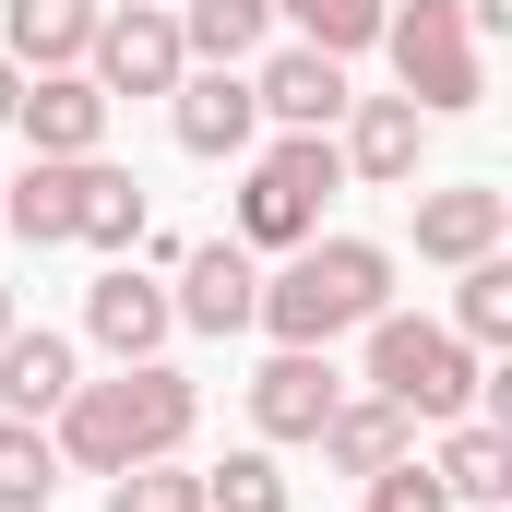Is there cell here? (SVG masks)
<instances>
[{
    "mask_svg": "<svg viewBox=\"0 0 512 512\" xmlns=\"http://www.w3.org/2000/svg\"><path fill=\"white\" fill-rule=\"evenodd\" d=\"M60 393H72V346L60 334H0V405L12 417H60Z\"/></svg>",
    "mask_w": 512,
    "mask_h": 512,
    "instance_id": "obj_17",
    "label": "cell"
},
{
    "mask_svg": "<svg viewBox=\"0 0 512 512\" xmlns=\"http://www.w3.org/2000/svg\"><path fill=\"white\" fill-rule=\"evenodd\" d=\"M382 298H393V262L370 239H298L286 274H262L251 322H274V346H334V334L382 322Z\"/></svg>",
    "mask_w": 512,
    "mask_h": 512,
    "instance_id": "obj_2",
    "label": "cell"
},
{
    "mask_svg": "<svg viewBox=\"0 0 512 512\" xmlns=\"http://www.w3.org/2000/svg\"><path fill=\"white\" fill-rule=\"evenodd\" d=\"M346 405V382H334V358L322 346H274V370L251 382V417L262 441H322V417Z\"/></svg>",
    "mask_w": 512,
    "mask_h": 512,
    "instance_id": "obj_7",
    "label": "cell"
},
{
    "mask_svg": "<svg viewBox=\"0 0 512 512\" xmlns=\"http://www.w3.org/2000/svg\"><path fill=\"white\" fill-rule=\"evenodd\" d=\"M48 489H60V441L36 417H12L0 429V512H48Z\"/></svg>",
    "mask_w": 512,
    "mask_h": 512,
    "instance_id": "obj_22",
    "label": "cell"
},
{
    "mask_svg": "<svg viewBox=\"0 0 512 512\" xmlns=\"http://www.w3.org/2000/svg\"><path fill=\"white\" fill-rule=\"evenodd\" d=\"M108 12H120V0H108Z\"/></svg>",
    "mask_w": 512,
    "mask_h": 512,
    "instance_id": "obj_31",
    "label": "cell"
},
{
    "mask_svg": "<svg viewBox=\"0 0 512 512\" xmlns=\"http://www.w3.org/2000/svg\"><path fill=\"white\" fill-rule=\"evenodd\" d=\"M96 12L108 0H12V72H84V48H96Z\"/></svg>",
    "mask_w": 512,
    "mask_h": 512,
    "instance_id": "obj_13",
    "label": "cell"
},
{
    "mask_svg": "<svg viewBox=\"0 0 512 512\" xmlns=\"http://www.w3.org/2000/svg\"><path fill=\"white\" fill-rule=\"evenodd\" d=\"M96 72V96H167L179 72H191V48H179V12H155V0H120V12H96V48H84Z\"/></svg>",
    "mask_w": 512,
    "mask_h": 512,
    "instance_id": "obj_6",
    "label": "cell"
},
{
    "mask_svg": "<svg viewBox=\"0 0 512 512\" xmlns=\"http://www.w3.org/2000/svg\"><path fill=\"white\" fill-rule=\"evenodd\" d=\"M370 512H453V489H441V477H429L417 453H393L382 477H370Z\"/></svg>",
    "mask_w": 512,
    "mask_h": 512,
    "instance_id": "obj_27",
    "label": "cell"
},
{
    "mask_svg": "<svg viewBox=\"0 0 512 512\" xmlns=\"http://www.w3.org/2000/svg\"><path fill=\"white\" fill-rule=\"evenodd\" d=\"M12 96H24V72H12V60H0V120H12Z\"/></svg>",
    "mask_w": 512,
    "mask_h": 512,
    "instance_id": "obj_29",
    "label": "cell"
},
{
    "mask_svg": "<svg viewBox=\"0 0 512 512\" xmlns=\"http://www.w3.org/2000/svg\"><path fill=\"white\" fill-rule=\"evenodd\" d=\"M167 322H179V310H167V286H155V274H131V262H108V274H96V298H84V334H96L108 358H155V346H167Z\"/></svg>",
    "mask_w": 512,
    "mask_h": 512,
    "instance_id": "obj_12",
    "label": "cell"
},
{
    "mask_svg": "<svg viewBox=\"0 0 512 512\" xmlns=\"http://www.w3.org/2000/svg\"><path fill=\"white\" fill-rule=\"evenodd\" d=\"M453 12H465V24H489V36L512 24V0H453Z\"/></svg>",
    "mask_w": 512,
    "mask_h": 512,
    "instance_id": "obj_28",
    "label": "cell"
},
{
    "mask_svg": "<svg viewBox=\"0 0 512 512\" xmlns=\"http://www.w3.org/2000/svg\"><path fill=\"white\" fill-rule=\"evenodd\" d=\"M251 96H262V120H286V131H334V120H346V60L274 48V60L251 72Z\"/></svg>",
    "mask_w": 512,
    "mask_h": 512,
    "instance_id": "obj_9",
    "label": "cell"
},
{
    "mask_svg": "<svg viewBox=\"0 0 512 512\" xmlns=\"http://www.w3.org/2000/svg\"><path fill=\"white\" fill-rule=\"evenodd\" d=\"M108 512H203V477H179L167 453H155V465H120V477H108Z\"/></svg>",
    "mask_w": 512,
    "mask_h": 512,
    "instance_id": "obj_25",
    "label": "cell"
},
{
    "mask_svg": "<svg viewBox=\"0 0 512 512\" xmlns=\"http://www.w3.org/2000/svg\"><path fill=\"white\" fill-rule=\"evenodd\" d=\"M334 191H346V155H334L322 131H286L251 167V191H239V251H298V239H322V203H334Z\"/></svg>",
    "mask_w": 512,
    "mask_h": 512,
    "instance_id": "obj_4",
    "label": "cell"
},
{
    "mask_svg": "<svg viewBox=\"0 0 512 512\" xmlns=\"http://www.w3.org/2000/svg\"><path fill=\"white\" fill-rule=\"evenodd\" d=\"M167 96H179L167 120H179V143H191V155H239V143L262 131V96H251V72H227V60H215V72H179Z\"/></svg>",
    "mask_w": 512,
    "mask_h": 512,
    "instance_id": "obj_8",
    "label": "cell"
},
{
    "mask_svg": "<svg viewBox=\"0 0 512 512\" xmlns=\"http://www.w3.org/2000/svg\"><path fill=\"white\" fill-rule=\"evenodd\" d=\"M429 477H441L453 501H512V441H501V429H453Z\"/></svg>",
    "mask_w": 512,
    "mask_h": 512,
    "instance_id": "obj_23",
    "label": "cell"
},
{
    "mask_svg": "<svg viewBox=\"0 0 512 512\" xmlns=\"http://www.w3.org/2000/svg\"><path fill=\"white\" fill-rule=\"evenodd\" d=\"M274 12L298 24V48L346 60V48H382V12H393V0H274Z\"/></svg>",
    "mask_w": 512,
    "mask_h": 512,
    "instance_id": "obj_21",
    "label": "cell"
},
{
    "mask_svg": "<svg viewBox=\"0 0 512 512\" xmlns=\"http://www.w3.org/2000/svg\"><path fill=\"white\" fill-rule=\"evenodd\" d=\"M251 298H262L251 251H239V239H203V251L179 262V298H167V310H179L191 334H239V322H251Z\"/></svg>",
    "mask_w": 512,
    "mask_h": 512,
    "instance_id": "obj_11",
    "label": "cell"
},
{
    "mask_svg": "<svg viewBox=\"0 0 512 512\" xmlns=\"http://www.w3.org/2000/svg\"><path fill=\"white\" fill-rule=\"evenodd\" d=\"M405 429H417L405 405H382V393H358V405H334V417H322V453H334L346 477H382L393 453H405Z\"/></svg>",
    "mask_w": 512,
    "mask_h": 512,
    "instance_id": "obj_16",
    "label": "cell"
},
{
    "mask_svg": "<svg viewBox=\"0 0 512 512\" xmlns=\"http://www.w3.org/2000/svg\"><path fill=\"white\" fill-rule=\"evenodd\" d=\"M191 417H203V393L179 382L167 358H120V382H72L60 393V465H84V477L155 465V453L191 441Z\"/></svg>",
    "mask_w": 512,
    "mask_h": 512,
    "instance_id": "obj_1",
    "label": "cell"
},
{
    "mask_svg": "<svg viewBox=\"0 0 512 512\" xmlns=\"http://www.w3.org/2000/svg\"><path fill=\"white\" fill-rule=\"evenodd\" d=\"M72 239H96V251H131V239H143V179H131V167H96V155H84Z\"/></svg>",
    "mask_w": 512,
    "mask_h": 512,
    "instance_id": "obj_19",
    "label": "cell"
},
{
    "mask_svg": "<svg viewBox=\"0 0 512 512\" xmlns=\"http://www.w3.org/2000/svg\"><path fill=\"white\" fill-rule=\"evenodd\" d=\"M72 191H84V155H36V167L0 191V215H12V227L48 251V239H72Z\"/></svg>",
    "mask_w": 512,
    "mask_h": 512,
    "instance_id": "obj_18",
    "label": "cell"
},
{
    "mask_svg": "<svg viewBox=\"0 0 512 512\" xmlns=\"http://www.w3.org/2000/svg\"><path fill=\"white\" fill-rule=\"evenodd\" d=\"M370 393L405 405V417H465L477 405V346L453 322H370Z\"/></svg>",
    "mask_w": 512,
    "mask_h": 512,
    "instance_id": "obj_5",
    "label": "cell"
},
{
    "mask_svg": "<svg viewBox=\"0 0 512 512\" xmlns=\"http://www.w3.org/2000/svg\"><path fill=\"white\" fill-rule=\"evenodd\" d=\"M346 108H358V120H346V167H358V179H417V108H405V96H346Z\"/></svg>",
    "mask_w": 512,
    "mask_h": 512,
    "instance_id": "obj_15",
    "label": "cell"
},
{
    "mask_svg": "<svg viewBox=\"0 0 512 512\" xmlns=\"http://www.w3.org/2000/svg\"><path fill=\"white\" fill-rule=\"evenodd\" d=\"M203 512H286V477H274L262 453H227V465L203 477Z\"/></svg>",
    "mask_w": 512,
    "mask_h": 512,
    "instance_id": "obj_26",
    "label": "cell"
},
{
    "mask_svg": "<svg viewBox=\"0 0 512 512\" xmlns=\"http://www.w3.org/2000/svg\"><path fill=\"white\" fill-rule=\"evenodd\" d=\"M453 334H465V346H501V334H512V262H501V251H477V262H465Z\"/></svg>",
    "mask_w": 512,
    "mask_h": 512,
    "instance_id": "obj_24",
    "label": "cell"
},
{
    "mask_svg": "<svg viewBox=\"0 0 512 512\" xmlns=\"http://www.w3.org/2000/svg\"><path fill=\"white\" fill-rule=\"evenodd\" d=\"M262 36H274V0H191V12H179V48H191V60H227V72L251 60Z\"/></svg>",
    "mask_w": 512,
    "mask_h": 512,
    "instance_id": "obj_20",
    "label": "cell"
},
{
    "mask_svg": "<svg viewBox=\"0 0 512 512\" xmlns=\"http://www.w3.org/2000/svg\"><path fill=\"white\" fill-rule=\"evenodd\" d=\"M0 334H12V286H0Z\"/></svg>",
    "mask_w": 512,
    "mask_h": 512,
    "instance_id": "obj_30",
    "label": "cell"
},
{
    "mask_svg": "<svg viewBox=\"0 0 512 512\" xmlns=\"http://www.w3.org/2000/svg\"><path fill=\"white\" fill-rule=\"evenodd\" d=\"M12 120H24L36 155H96V143H108V96H96L84 72H36V84L12 96Z\"/></svg>",
    "mask_w": 512,
    "mask_h": 512,
    "instance_id": "obj_10",
    "label": "cell"
},
{
    "mask_svg": "<svg viewBox=\"0 0 512 512\" xmlns=\"http://www.w3.org/2000/svg\"><path fill=\"white\" fill-rule=\"evenodd\" d=\"M501 227H512V203L501 191H429L417 203V262H477V251H501Z\"/></svg>",
    "mask_w": 512,
    "mask_h": 512,
    "instance_id": "obj_14",
    "label": "cell"
},
{
    "mask_svg": "<svg viewBox=\"0 0 512 512\" xmlns=\"http://www.w3.org/2000/svg\"><path fill=\"white\" fill-rule=\"evenodd\" d=\"M382 48H393V84H405L417 120H453V108L489 96V72H477V24H465L453 0H405V12H382Z\"/></svg>",
    "mask_w": 512,
    "mask_h": 512,
    "instance_id": "obj_3",
    "label": "cell"
}]
</instances>
